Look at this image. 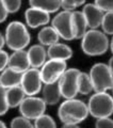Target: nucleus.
Instances as JSON below:
<instances>
[{"label":"nucleus","instance_id":"nucleus-38","mask_svg":"<svg viewBox=\"0 0 113 128\" xmlns=\"http://www.w3.org/2000/svg\"><path fill=\"white\" fill-rule=\"evenodd\" d=\"M111 90H112V97H113V88H112V89H111Z\"/></svg>","mask_w":113,"mask_h":128},{"label":"nucleus","instance_id":"nucleus-22","mask_svg":"<svg viewBox=\"0 0 113 128\" xmlns=\"http://www.w3.org/2000/svg\"><path fill=\"white\" fill-rule=\"evenodd\" d=\"M77 88H78V94H82V95H88L91 92L94 91L93 90L92 80L88 73H83V72L79 73Z\"/></svg>","mask_w":113,"mask_h":128},{"label":"nucleus","instance_id":"nucleus-36","mask_svg":"<svg viewBox=\"0 0 113 128\" xmlns=\"http://www.w3.org/2000/svg\"><path fill=\"white\" fill-rule=\"evenodd\" d=\"M109 47L111 48V51H112V54H113V36L111 38V42H109Z\"/></svg>","mask_w":113,"mask_h":128},{"label":"nucleus","instance_id":"nucleus-14","mask_svg":"<svg viewBox=\"0 0 113 128\" xmlns=\"http://www.w3.org/2000/svg\"><path fill=\"white\" fill-rule=\"evenodd\" d=\"M8 67H11L17 72L24 73L27 70L30 68L29 59H28L27 51L25 49L15 50L12 54H9V62H8Z\"/></svg>","mask_w":113,"mask_h":128},{"label":"nucleus","instance_id":"nucleus-8","mask_svg":"<svg viewBox=\"0 0 113 128\" xmlns=\"http://www.w3.org/2000/svg\"><path fill=\"white\" fill-rule=\"evenodd\" d=\"M18 108L22 116L29 120H35L45 113L46 104L41 97L26 96Z\"/></svg>","mask_w":113,"mask_h":128},{"label":"nucleus","instance_id":"nucleus-13","mask_svg":"<svg viewBox=\"0 0 113 128\" xmlns=\"http://www.w3.org/2000/svg\"><path fill=\"white\" fill-rule=\"evenodd\" d=\"M42 99L46 106H54L56 105L62 97L61 91H60L59 82H52V83H45L44 86H42Z\"/></svg>","mask_w":113,"mask_h":128},{"label":"nucleus","instance_id":"nucleus-31","mask_svg":"<svg viewBox=\"0 0 113 128\" xmlns=\"http://www.w3.org/2000/svg\"><path fill=\"white\" fill-rule=\"evenodd\" d=\"M8 62H9V54L3 49H0V73L8 67Z\"/></svg>","mask_w":113,"mask_h":128},{"label":"nucleus","instance_id":"nucleus-30","mask_svg":"<svg viewBox=\"0 0 113 128\" xmlns=\"http://www.w3.org/2000/svg\"><path fill=\"white\" fill-rule=\"evenodd\" d=\"M95 127L96 128H113V120L110 118H97Z\"/></svg>","mask_w":113,"mask_h":128},{"label":"nucleus","instance_id":"nucleus-26","mask_svg":"<svg viewBox=\"0 0 113 128\" xmlns=\"http://www.w3.org/2000/svg\"><path fill=\"white\" fill-rule=\"evenodd\" d=\"M60 2H61V9H63V11L72 12L75 11L76 8L84 4L86 0H60Z\"/></svg>","mask_w":113,"mask_h":128},{"label":"nucleus","instance_id":"nucleus-28","mask_svg":"<svg viewBox=\"0 0 113 128\" xmlns=\"http://www.w3.org/2000/svg\"><path fill=\"white\" fill-rule=\"evenodd\" d=\"M6 92V88L0 86V116H1V115H4L8 112V110L10 109L9 105H8Z\"/></svg>","mask_w":113,"mask_h":128},{"label":"nucleus","instance_id":"nucleus-12","mask_svg":"<svg viewBox=\"0 0 113 128\" xmlns=\"http://www.w3.org/2000/svg\"><path fill=\"white\" fill-rule=\"evenodd\" d=\"M82 14L86 18V25L88 29H97L102 25V20L104 17V12L96 6L94 3H88L83 6Z\"/></svg>","mask_w":113,"mask_h":128},{"label":"nucleus","instance_id":"nucleus-4","mask_svg":"<svg viewBox=\"0 0 113 128\" xmlns=\"http://www.w3.org/2000/svg\"><path fill=\"white\" fill-rule=\"evenodd\" d=\"M88 114L95 118H110L113 113V97L107 92H95L88 102Z\"/></svg>","mask_w":113,"mask_h":128},{"label":"nucleus","instance_id":"nucleus-23","mask_svg":"<svg viewBox=\"0 0 113 128\" xmlns=\"http://www.w3.org/2000/svg\"><path fill=\"white\" fill-rule=\"evenodd\" d=\"M34 128H56V124L50 115L44 113L34 120Z\"/></svg>","mask_w":113,"mask_h":128},{"label":"nucleus","instance_id":"nucleus-19","mask_svg":"<svg viewBox=\"0 0 113 128\" xmlns=\"http://www.w3.org/2000/svg\"><path fill=\"white\" fill-rule=\"evenodd\" d=\"M6 100H8L9 108L19 107L22 102L27 96L20 86H12L6 89Z\"/></svg>","mask_w":113,"mask_h":128},{"label":"nucleus","instance_id":"nucleus-35","mask_svg":"<svg viewBox=\"0 0 113 128\" xmlns=\"http://www.w3.org/2000/svg\"><path fill=\"white\" fill-rule=\"evenodd\" d=\"M107 65H108V67H109V70H110L111 74L113 75V57L110 58V60H109V63L107 64Z\"/></svg>","mask_w":113,"mask_h":128},{"label":"nucleus","instance_id":"nucleus-16","mask_svg":"<svg viewBox=\"0 0 113 128\" xmlns=\"http://www.w3.org/2000/svg\"><path fill=\"white\" fill-rule=\"evenodd\" d=\"M72 56V48L62 43H56L54 45L48 47L47 49V58L52 60H59V61H67Z\"/></svg>","mask_w":113,"mask_h":128},{"label":"nucleus","instance_id":"nucleus-25","mask_svg":"<svg viewBox=\"0 0 113 128\" xmlns=\"http://www.w3.org/2000/svg\"><path fill=\"white\" fill-rule=\"evenodd\" d=\"M11 128H34V124L31 123V120L20 115L12 120Z\"/></svg>","mask_w":113,"mask_h":128},{"label":"nucleus","instance_id":"nucleus-9","mask_svg":"<svg viewBox=\"0 0 113 128\" xmlns=\"http://www.w3.org/2000/svg\"><path fill=\"white\" fill-rule=\"evenodd\" d=\"M67 65L65 61H59V60L49 59L43 64L40 70L41 78L43 84L45 83H52L60 79L62 74L66 70Z\"/></svg>","mask_w":113,"mask_h":128},{"label":"nucleus","instance_id":"nucleus-27","mask_svg":"<svg viewBox=\"0 0 113 128\" xmlns=\"http://www.w3.org/2000/svg\"><path fill=\"white\" fill-rule=\"evenodd\" d=\"M2 2L9 14L18 12L22 6V0H2Z\"/></svg>","mask_w":113,"mask_h":128},{"label":"nucleus","instance_id":"nucleus-17","mask_svg":"<svg viewBox=\"0 0 113 128\" xmlns=\"http://www.w3.org/2000/svg\"><path fill=\"white\" fill-rule=\"evenodd\" d=\"M22 74L20 72H17L11 67H6L4 68L1 74H0V86H2L6 89H9L12 86H20Z\"/></svg>","mask_w":113,"mask_h":128},{"label":"nucleus","instance_id":"nucleus-11","mask_svg":"<svg viewBox=\"0 0 113 128\" xmlns=\"http://www.w3.org/2000/svg\"><path fill=\"white\" fill-rule=\"evenodd\" d=\"M25 19L28 27L35 29L38 27L46 26L50 22V14L30 6L25 12Z\"/></svg>","mask_w":113,"mask_h":128},{"label":"nucleus","instance_id":"nucleus-6","mask_svg":"<svg viewBox=\"0 0 113 128\" xmlns=\"http://www.w3.org/2000/svg\"><path fill=\"white\" fill-rule=\"evenodd\" d=\"M51 27L56 31L60 38L65 41L75 40V30L72 25V12L61 11L56 14L51 22Z\"/></svg>","mask_w":113,"mask_h":128},{"label":"nucleus","instance_id":"nucleus-33","mask_svg":"<svg viewBox=\"0 0 113 128\" xmlns=\"http://www.w3.org/2000/svg\"><path fill=\"white\" fill-rule=\"evenodd\" d=\"M62 128H80L78 124H64Z\"/></svg>","mask_w":113,"mask_h":128},{"label":"nucleus","instance_id":"nucleus-18","mask_svg":"<svg viewBox=\"0 0 113 128\" xmlns=\"http://www.w3.org/2000/svg\"><path fill=\"white\" fill-rule=\"evenodd\" d=\"M38 40L42 46L49 47L51 45H54V44L58 43L60 40V36L51 26H47L40 30L38 34Z\"/></svg>","mask_w":113,"mask_h":128},{"label":"nucleus","instance_id":"nucleus-1","mask_svg":"<svg viewBox=\"0 0 113 128\" xmlns=\"http://www.w3.org/2000/svg\"><path fill=\"white\" fill-rule=\"evenodd\" d=\"M58 115L63 124H79L88 118V106L80 99H65L59 107Z\"/></svg>","mask_w":113,"mask_h":128},{"label":"nucleus","instance_id":"nucleus-7","mask_svg":"<svg viewBox=\"0 0 113 128\" xmlns=\"http://www.w3.org/2000/svg\"><path fill=\"white\" fill-rule=\"evenodd\" d=\"M80 70L77 68H66V70L62 74V76L58 80L60 91H61L62 97L65 99L76 98L78 94V75Z\"/></svg>","mask_w":113,"mask_h":128},{"label":"nucleus","instance_id":"nucleus-15","mask_svg":"<svg viewBox=\"0 0 113 128\" xmlns=\"http://www.w3.org/2000/svg\"><path fill=\"white\" fill-rule=\"evenodd\" d=\"M30 67L32 68H41L43 64L47 61V50L41 44L31 46L27 50Z\"/></svg>","mask_w":113,"mask_h":128},{"label":"nucleus","instance_id":"nucleus-3","mask_svg":"<svg viewBox=\"0 0 113 128\" xmlns=\"http://www.w3.org/2000/svg\"><path fill=\"white\" fill-rule=\"evenodd\" d=\"M6 45L12 49L22 50L29 45L30 43V33L28 31L25 24L22 22L14 20L8 25L6 29Z\"/></svg>","mask_w":113,"mask_h":128},{"label":"nucleus","instance_id":"nucleus-34","mask_svg":"<svg viewBox=\"0 0 113 128\" xmlns=\"http://www.w3.org/2000/svg\"><path fill=\"white\" fill-rule=\"evenodd\" d=\"M6 45V40H4V35H2L0 33V49H2Z\"/></svg>","mask_w":113,"mask_h":128},{"label":"nucleus","instance_id":"nucleus-10","mask_svg":"<svg viewBox=\"0 0 113 128\" xmlns=\"http://www.w3.org/2000/svg\"><path fill=\"white\" fill-rule=\"evenodd\" d=\"M20 86L22 88V90L27 96H35L36 94H38L43 86L40 70L30 67L29 70L24 72L20 81Z\"/></svg>","mask_w":113,"mask_h":128},{"label":"nucleus","instance_id":"nucleus-5","mask_svg":"<svg viewBox=\"0 0 113 128\" xmlns=\"http://www.w3.org/2000/svg\"><path fill=\"white\" fill-rule=\"evenodd\" d=\"M90 78L92 80L94 92H107L113 88V75L107 64L96 63L90 70Z\"/></svg>","mask_w":113,"mask_h":128},{"label":"nucleus","instance_id":"nucleus-2","mask_svg":"<svg viewBox=\"0 0 113 128\" xmlns=\"http://www.w3.org/2000/svg\"><path fill=\"white\" fill-rule=\"evenodd\" d=\"M109 38L102 31L90 29L81 38V49L90 57L106 54L109 49Z\"/></svg>","mask_w":113,"mask_h":128},{"label":"nucleus","instance_id":"nucleus-24","mask_svg":"<svg viewBox=\"0 0 113 128\" xmlns=\"http://www.w3.org/2000/svg\"><path fill=\"white\" fill-rule=\"evenodd\" d=\"M100 27L102 28V32L104 34L113 35V12H106L104 14Z\"/></svg>","mask_w":113,"mask_h":128},{"label":"nucleus","instance_id":"nucleus-32","mask_svg":"<svg viewBox=\"0 0 113 128\" xmlns=\"http://www.w3.org/2000/svg\"><path fill=\"white\" fill-rule=\"evenodd\" d=\"M8 15H9V13H8V11L6 9L4 4H3L2 0H0V24L6 22V19L8 18Z\"/></svg>","mask_w":113,"mask_h":128},{"label":"nucleus","instance_id":"nucleus-29","mask_svg":"<svg viewBox=\"0 0 113 128\" xmlns=\"http://www.w3.org/2000/svg\"><path fill=\"white\" fill-rule=\"evenodd\" d=\"M94 4L99 8L104 13L113 12V0H95Z\"/></svg>","mask_w":113,"mask_h":128},{"label":"nucleus","instance_id":"nucleus-21","mask_svg":"<svg viewBox=\"0 0 113 128\" xmlns=\"http://www.w3.org/2000/svg\"><path fill=\"white\" fill-rule=\"evenodd\" d=\"M30 6L35 8L46 13H56L61 9L60 0H29Z\"/></svg>","mask_w":113,"mask_h":128},{"label":"nucleus","instance_id":"nucleus-37","mask_svg":"<svg viewBox=\"0 0 113 128\" xmlns=\"http://www.w3.org/2000/svg\"><path fill=\"white\" fill-rule=\"evenodd\" d=\"M0 128H8L6 125V124L3 123L2 121H0Z\"/></svg>","mask_w":113,"mask_h":128},{"label":"nucleus","instance_id":"nucleus-20","mask_svg":"<svg viewBox=\"0 0 113 128\" xmlns=\"http://www.w3.org/2000/svg\"><path fill=\"white\" fill-rule=\"evenodd\" d=\"M72 25H74V30H75V40L82 38V36L88 31V25L82 12L72 11Z\"/></svg>","mask_w":113,"mask_h":128}]
</instances>
